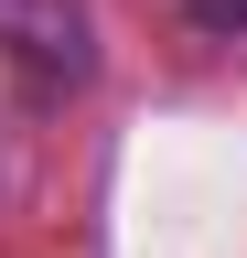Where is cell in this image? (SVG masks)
<instances>
[{"instance_id":"2","label":"cell","mask_w":247,"mask_h":258,"mask_svg":"<svg viewBox=\"0 0 247 258\" xmlns=\"http://www.w3.org/2000/svg\"><path fill=\"white\" fill-rule=\"evenodd\" d=\"M194 22L204 32H247V0H194Z\"/></svg>"},{"instance_id":"1","label":"cell","mask_w":247,"mask_h":258,"mask_svg":"<svg viewBox=\"0 0 247 258\" xmlns=\"http://www.w3.org/2000/svg\"><path fill=\"white\" fill-rule=\"evenodd\" d=\"M0 54L33 64V86H86L97 22H86V0H0Z\"/></svg>"}]
</instances>
